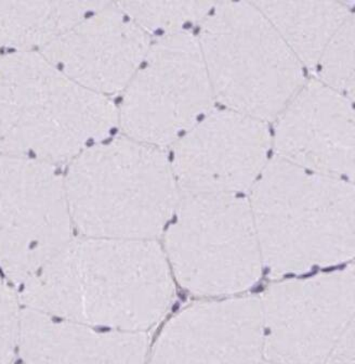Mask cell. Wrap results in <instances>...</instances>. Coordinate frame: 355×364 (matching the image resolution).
<instances>
[{
	"mask_svg": "<svg viewBox=\"0 0 355 364\" xmlns=\"http://www.w3.org/2000/svg\"><path fill=\"white\" fill-rule=\"evenodd\" d=\"M64 187L72 223L98 239L155 240L180 198L164 149L128 136L82 151Z\"/></svg>",
	"mask_w": 355,
	"mask_h": 364,
	"instance_id": "3",
	"label": "cell"
},
{
	"mask_svg": "<svg viewBox=\"0 0 355 364\" xmlns=\"http://www.w3.org/2000/svg\"><path fill=\"white\" fill-rule=\"evenodd\" d=\"M354 16L346 22L330 39L319 61L315 64V80L340 94L353 99L355 87Z\"/></svg>",
	"mask_w": 355,
	"mask_h": 364,
	"instance_id": "18",
	"label": "cell"
},
{
	"mask_svg": "<svg viewBox=\"0 0 355 364\" xmlns=\"http://www.w3.org/2000/svg\"><path fill=\"white\" fill-rule=\"evenodd\" d=\"M271 148L268 124L214 107L177 140L171 167L180 193L239 196L255 185Z\"/></svg>",
	"mask_w": 355,
	"mask_h": 364,
	"instance_id": "10",
	"label": "cell"
},
{
	"mask_svg": "<svg viewBox=\"0 0 355 364\" xmlns=\"http://www.w3.org/2000/svg\"><path fill=\"white\" fill-rule=\"evenodd\" d=\"M64 179L53 165L0 153V267L24 283L72 241Z\"/></svg>",
	"mask_w": 355,
	"mask_h": 364,
	"instance_id": "8",
	"label": "cell"
},
{
	"mask_svg": "<svg viewBox=\"0 0 355 364\" xmlns=\"http://www.w3.org/2000/svg\"><path fill=\"white\" fill-rule=\"evenodd\" d=\"M354 322L346 328L323 364H355Z\"/></svg>",
	"mask_w": 355,
	"mask_h": 364,
	"instance_id": "20",
	"label": "cell"
},
{
	"mask_svg": "<svg viewBox=\"0 0 355 364\" xmlns=\"http://www.w3.org/2000/svg\"><path fill=\"white\" fill-rule=\"evenodd\" d=\"M119 122L109 97L78 85L41 53L0 60V153L47 164L73 161Z\"/></svg>",
	"mask_w": 355,
	"mask_h": 364,
	"instance_id": "4",
	"label": "cell"
},
{
	"mask_svg": "<svg viewBox=\"0 0 355 364\" xmlns=\"http://www.w3.org/2000/svg\"><path fill=\"white\" fill-rule=\"evenodd\" d=\"M302 64L315 68L322 53L346 18L354 3L266 1L255 3Z\"/></svg>",
	"mask_w": 355,
	"mask_h": 364,
	"instance_id": "15",
	"label": "cell"
},
{
	"mask_svg": "<svg viewBox=\"0 0 355 364\" xmlns=\"http://www.w3.org/2000/svg\"><path fill=\"white\" fill-rule=\"evenodd\" d=\"M124 11L148 33L166 35L185 32L183 28L201 22L214 7L212 3L200 1H142L119 3Z\"/></svg>",
	"mask_w": 355,
	"mask_h": 364,
	"instance_id": "17",
	"label": "cell"
},
{
	"mask_svg": "<svg viewBox=\"0 0 355 364\" xmlns=\"http://www.w3.org/2000/svg\"><path fill=\"white\" fill-rule=\"evenodd\" d=\"M165 235V255L181 287L218 297L247 291L263 262L248 200L236 194L180 193Z\"/></svg>",
	"mask_w": 355,
	"mask_h": 364,
	"instance_id": "6",
	"label": "cell"
},
{
	"mask_svg": "<svg viewBox=\"0 0 355 364\" xmlns=\"http://www.w3.org/2000/svg\"><path fill=\"white\" fill-rule=\"evenodd\" d=\"M146 333L100 331L43 312H21L18 347L28 364H146Z\"/></svg>",
	"mask_w": 355,
	"mask_h": 364,
	"instance_id": "14",
	"label": "cell"
},
{
	"mask_svg": "<svg viewBox=\"0 0 355 364\" xmlns=\"http://www.w3.org/2000/svg\"><path fill=\"white\" fill-rule=\"evenodd\" d=\"M22 285L28 309L123 332L146 333L175 297L170 267L155 240H72Z\"/></svg>",
	"mask_w": 355,
	"mask_h": 364,
	"instance_id": "1",
	"label": "cell"
},
{
	"mask_svg": "<svg viewBox=\"0 0 355 364\" xmlns=\"http://www.w3.org/2000/svg\"><path fill=\"white\" fill-rule=\"evenodd\" d=\"M355 272L276 283L261 299L263 355L276 364H323L354 322Z\"/></svg>",
	"mask_w": 355,
	"mask_h": 364,
	"instance_id": "9",
	"label": "cell"
},
{
	"mask_svg": "<svg viewBox=\"0 0 355 364\" xmlns=\"http://www.w3.org/2000/svg\"><path fill=\"white\" fill-rule=\"evenodd\" d=\"M20 316L14 294L0 285V364H9L18 346Z\"/></svg>",
	"mask_w": 355,
	"mask_h": 364,
	"instance_id": "19",
	"label": "cell"
},
{
	"mask_svg": "<svg viewBox=\"0 0 355 364\" xmlns=\"http://www.w3.org/2000/svg\"><path fill=\"white\" fill-rule=\"evenodd\" d=\"M103 3H0V43L40 50Z\"/></svg>",
	"mask_w": 355,
	"mask_h": 364,
	"instance_id": "16",
	"label": "cell"
},
{
	"mask_svg": "<svg viewBox=\"0 0 355 364\" xmlns=\"http://www.w3.org/2000/svg\"><path fill=\"white\" fill-rule=\"evenodd\" d=\"M119 121L126 136L164 149L214 109L197 36L175 33L151 45L126 87Z\"/></svg>",
	"mask_w": 355,
	"mask_h": 364,
	"instance_id": "7",
	"label": "cell"
},
{
	"mask_svg": "<svg viewBox=\"0 0 355 364\" xmlns=\"http://www.w3.org/2000/svg\"><path fill=\"white\" fill-rule=\"evenodd\" d=\"M274 123L272 148L276 157L313 173L353 182V99L315 78L305 80Z\"/></svg>",
	"mask_w": 355,
	"mask_h": 364,
	"instance_id": "12",
	"label": "cell"
},
{
	"mask_svg": "<svg viewBox=\"0 0 355 364\" xmlns=\"http://www.w3.org/2000/svg\"><path fill=\"white\" fill-rule=\"evenodd\" d=\"M150 47L148 33L119 4L103 3L41 55L80 86L109 97L125 90Z\"/></svg>",
	"mask_w": 355,
	"mask_h": 364,
	"instance_id": "13",
	"label": "cell"
},
{
	"mask_svg": "<svg viewBox=\"0 0 355 364\" xmlns=\"http://www.w3.org/2000/svg\"><path fill=\"white\" fill-rule=\"evenodd\" d=\"M259 364H276V363H273V362L266 361V362H260Z\"/></svg>",
	"mask_w": 355,
	"mask_h": 364,
	"instance_id": "21",
	"label": "cell"
},
{
	"mask_svg": "<svg viewBox=\"0 0 355 364\" xmlns=\"http://www.w3.org/2000/svg\"><path fill=\"white\" fill-rule=\"evenodd\" d=\"M263 357L261 299L193 304L156 339L148 364H259Z\"/></svg>",
	"mask_w": 355,
	"mask_h": 364,
	"instance_id": "11",
	"label": "cell"
},
{
	"mask_svg": "<svg viewBox=\"0 0 355 364\" xmlns=\"http://www.w3.org/2000/svg\"><path fill=\"white\" fill-rule=\"evenodd\" d=\"M263 266L274 278L352 260V181L270 159L248 200Z\"/></svg>",
	"mask_w": 355,
	"mask_h": 364,
	"instance_id": "2",
	"label": "cell"
},
{
	"mask_svg": "<svg viewBox=\"0 0 355 364\" xmlns=\"http://www.w3.org/2000/svg\"><path fill=\"white\" fill-rule=\"evenodd\" d=\"M197 41L226 109L272 123L305 82L302 64L255 3L214 4Z\"/></svg>",
	"mask_w": 355,
	"mask_h": 364,
	"instance_id": "5",
	"label": "cell"
}]
</instances>
